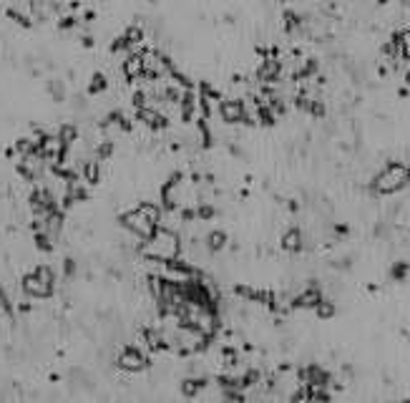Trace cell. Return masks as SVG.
<instances>
[{
    "mask_svg": "<svg viewBox=\"0 0 410 403\" xmlns=\"http://www.w3.org/2000/svg\"><path fill=\"white\" fill-rule=\"evenodd\" d=\"M279 76H282V61L277 58H264V63L257 68V81L262 83H274L279 81Z\"/></svg>",
    "mask_w": 410,
    "mask_h": 403,
    "instance_id": "obj_10",
    "label": "cell"
},
{
    "mask_svg": "<svg viewBox=\"0 0 410 403\" xmlns=\"http://www.w3.org/2000/svg\"><path fill=\"white\" fill-rule=\"evenodd\" d=\"M126 40H128V43H131V46H139L141 43V40H144V31L139 28V26H131V28H126Z\"/></svg>",
    "mask_w": 410,
    "mask_h": 403,
    "instance_id": "obj_24",
    "label": "cell"
},
{
    "mask_svg": "<svg viewBox=\"0 0 410 403\" xmlns=\"http://www.w3.org/2000/svg\"><path fill=\"white\" fill-rule=\"evenodd\" d=\"M299 23H302V20H299V15H297V13H292V10H287V13H285V31H287V33H292Z\"/></svg>",
    "mask_w": 410,
    "mask_h": 403,
    "instance_id": "obj_28",
    "label": "cell"
},
{
    "mask_svg": "<svg viewBox=\"0 0 410 403\" xmlns=\"http://www.w3.org/2000/svg\"><path fill=\"white\" fill-rule=\"evenodd\" d=\"M76 23H78L76 15H63L60 23H58V28H60V31H68V28H76Z\"/></svg>",
    "mask_w": 410,
    "mask_h": 403,
    "instance_id": "obj_34",
    "label": "cell"
},
{
    "mask_svg": "<svg viewBox=\"0 0 410 403\" xmlns=\"http://www.w3.org/2000/svg\"><path fill=\"white\" fill-rule=\"evenodd\" d=\"M222 358H224V363H227L229 368H234V366H236V360H239V355H236V350H234L232 345H227V348L222 350Z\"/></svg>",
    "mask_w": 410,
    "mask_h": 403,
    "instance_id": "obj_29",
    "label": "cell"
},
{
    "mask_svg": "<svg viewBox=\"0 0 410 403\" xmlns=\"http://www.w3.org/2000/svg\"><path fill=\"white\" fill-rule=\"evenodd\" d=\"M378 3H380V5H385V3H387V0H378Z\"/></svg>",
    "mask_w": 410,
    "mask_h": 403,
    "instance_id": "obj_39",
    "label": "cell"
},
{
    "mask_svg": "<svg viewBox=\"0 0 410 403\" xmlns=\"http://www.w3.org/2000/svg\"><path fill=\"white\" fill-rule=\"evenodd\" d=\"M204 386H206V378H184L181 380V393L186 398H194Z\"/></svg>",
    "mask_w": 410,
    "mask_h": 403,
    "instance_id": "obj_14",
    "label": "cell"
},
{
    "mask_svg": "<svg viewBox=\"0 0 410 403\" xmlns=\"http://www.w3.org/2000/svg\"><path fill=\"white\" fill-rule=\"evenodd\" d=\"M282 249H287V252H299V249H302V232H299V229H287V232H285Z\"/></svg>",
    "mask_w": 410,
    "mask_h": 403,
    "instance_id": "obj_13",
    "label": "cell"
},
{
    "mask_svg": "<svg viewBox=\"0 0 410 403\" xmlns=\"http://www.w3.org/2000/svg\"><path fill=\"white\" fill-rule=\"evenodd\" d=\"M299 380H302V383H307V386H322V388H325V386H330V373L325 371V368H320V366H307V368H302L299 373Z\"/></svg>",
    "mask_w": 410,
    "mask_h": 403,
    "instance_id": "obj_8",
    "label": "cell"
},
{
    "mask_svg": "<svg viewBox=\"0 0 410 403\" xmlns=\"http://www.w3.org/2000/svg\"><path fill=\"white\" fill-rule=\"evenodd\" d=\"M260 380H262V373L252 368V371H247V373L242 375V388H254Z\"/></svg>",
    "mask_w": 410,
    "mask_h": 403,
    "instance_id": "obj_22",
    "label": "cell"
},
{
    "mask_svg": "<svg viewBox=\"0 0 410 403\" xmlns=\"http://www.w3.org/2000/svg\"><path fill=\"white\" fill-rule=\"evenodd\" d=\"M257 121H260V124H264V126H274L277 124V114L269 109V103L264 106H257Z\"/></svg>",
    "mask_w": 410,
    "mask_h": 403,
    "instance_id": "obj_15",
    "label": "cell"
},
{
    "mask_svg": "<svg viewBox=\"0 0 410 403\" xmlns=\"http://www.w3.org/2000/svg\"><path fill=\"white\" fill-rule=\"evenodd\" d=\"M307 114H310V116H315V119H322V116H325V103L317 101V98H310Z\"/></svg>",
    "mask_w": 410,
    "mask_h": 403,
    "instance_id": "obj_26",
    "label": "cell"
},
{
    "mask_svg": "<svg viewBox=\"0 0 410 403\" xmlns=\"http://www.w3.org/2000/svg\"><path fill=\"white\" fill-rule=\"evenodd\" d=\"M134 46L131 43H128V40H126V35H121V38H116L114 40V43H111V53H121V51H131Z\"/></svg>",
    "mask_w": 410,
    "mask_h": 403,
    "instance_id": "obj_30",
    "label": "cell"
},
{
    "mask_svg": "<svg viewBox=\"0 0 410 403\" xmlns=\"http://www.w3.org/2000/svg\"><path fill=\"white\" fill-rule=\"evenodd\" d=\"M8 18H13V20H15L18 26H23V28H30V18H28V15H23V13H18V10H13V8L8 10Z\"/></svg>",
    "mask_w": 410,
    "mask_h": 403,
    "instance_id": "obj_31",
    "label": "cell"
},
{
    "mask_svg": "<svg viewBox=\"0 0 410 403\" xmlns=\"http://www.w3.org/2000/svg\"><path fill=\"white\" fill-rule=\"evenodd\" d=\"M58 139L66 144V146H71V144L78 139V129H76L73 124H63V126H60V131H58Z\"/></svg>",
    "mask_w": 410,
    "mask_h": 403,
    "instance_id": "obj_18",
    "label": "cell"
},
{
    "mask_svg": "<svg viewBox=\"0 0 410 403\" xmlns=\"http://www.w3.org/2000/svg\"><path fill=\"white\" fill-rule=\"evenodd\" d=\"M106 89H109V81H106V76H103V73H93V78H91V83H88V93L96 96V93H103Z\"/></svg>",
    "mask_w": 410,
    "mask_h": 403,
    "instance_id": "obj_19",
    "label": "cell"
},
{
    "mask_svg": "<svg viewBox=\"0 0 410 403\" xmlns=\"http://www.w3.org/2000/svg\"><path fill=\"white\" fill-rule=\"evenodd\" d=\"M320 300H322V292L312 285V287H307L305 292H299L297 298H292V308H317L320 305Z\"/></svg>",
    "mask_w": 410,
    "mask_h": 403,
    "instance_id": "obj_12",
    "label": "cell"
},
{
    "mask_svg": "<svg viewBox=\"0 0 410 403\" xmlns=\"http://www.w3.org/2000/svg\"><path fill=\"white\" fill-rule=\"evenodd\" d=\"M35 247H38L40 252H53V237L48 235L46 229L35 232Z\"/></svg>",
    "mask_w": 410,
    "mask_h": 403,
    "instance_id": "obj_20",
    "label": "cell"
},
{
    "mask_svg": "<svg viewBox=\"0 0 410 403\" xmlns=\"http://www.w3.org/2000/svg\"><path fill=\"white\" fill-rule=\"evenodd\" d=\"M400 56L405 61H410V31H403V40H400Z\"/></svg>",
    "mask_w": 410,
    "mask_h": 403,
    "instance_id": "obj_32",
    "label": "cell"
},
{
    "mask_svg": "<svg viewBox=\"0 0 410 403\" xmlns=\"http://www.w3.org/2000/svg\"><path fill=\"white\" fill-rule=\"evenodd\" d=\"M63 270H66V275L71 278V275L76 272V262H73V260H66V265H63Z\"/></svg>",
    "mask_w": 410,
    "mask_h": 403,
    "instance_id": "obj_37",
    "label": "cell"
},
{
    "mask_svg": "<svg viewBox=\"0 0 410 403\" xmlns=\"http://www.w3.org/2000/svg\"><path fill=\"white\" fill-rule=\"evenodd\" d=\"M181 96H184V91H179L176 86H166V89H164V98H166L169 103H174V106L181 103Z\"/></svg>",
    "mask_w": 410,
    "mask_h": 403,
    "instance_id": "obj_25",
    "label": "cell"
},
{
    "mask_svg": "<svg viewBox=\"0 0 410 403\" xmlns=\"http://www.w3.org/2000/svg\"><path fill=\"white\" fill-rule=\"evenodd\" d=\"M408 270H410V265H408V262H395V265L390 267V278H393V280H398V282H403V280L408 278Z\"/></svg>",
    "mask_w": 410,
    "mask_h": 403,
    "instance_id": "obj_23",
    "label": "cell"
},
{
    "mask_svg": "<svg viewBox=\"0 0 410 403\" xmlns=\"http://www.w3.org/2000/svg\"><path fill=\"white\" fill-rule=\"evenodd\" d=\"M164 267H166V275H169V278H174V280H186V278H197V275H199L197 267L184 262V260H179V257L166 260Z\"/></svg>",
    "mask_w": 410,
    "mask_h": 403,
    "instance_id": "obj_7",
    "label": "cell"
},
{
    "mask_svg": "<svg viewBox=\"0 0 410 403\" xmlns=\"http://www.w3.org/2000/svg\"><path fill=\"white\" fill-rule=\"evenodd\" d=\"M315 315L320 317V320H330V317L335 315V303H330V300L322 298V300H320V305L315 308Z\"/></svg>",
    "mask_w": 410,
    "mask_h": 403,
    "instance_id": "obj_21",
    "label": "cell"
},
{
    "mask_svg": "<svg viewBox=\"0 0 410 403\" xmlns=\"http://www.w3.org/2000/svg\"><path fill=\"white\" fill-rule=\"evenodd\" d=\"M410 182V166L403 161H387L380 172L375 174L370 189L375 194H395Z\"/></svg>",
    "mask_w": 410,
    "mask_h": 403,
    "instance_id": "obj_2",
    "label": "cell"
},
{
    "mask_svg": "<svg viewBox=\"0 0 410 403\" xmlns=\"http://www.w3.org/2000/svg\"><path fill=\"white\" fill-rule=\"evenodd\" d=\"M199 93H202V96H206L209 101H222V93H219L217 89H211L209 83H204V81L199 83Z\"/></svg>",
    "mask_w": 410,
    "mask_h": 403,
    "instance_id": "obj_27",
    "label": "cell"
},
{
    "mask_svg": "<svg viewBox=\"0 0 410 403\" xmlns=\"http://www.w3.org/2000/svg\"><path fill=\"white\" fill-rule=\"evenodd\" d=\"M98 159H91V161H86L83 164V179L88 182V184H98Z\"/></svg>",
    "mask_w": 410,
    "mask_h": 403,
    "instance_id": "obj_16",
    "label": "cell"
},
{
    "mask_svg": "<svg viewBox=\"0 0 410 403\" xmlns=\"http://www.w3.org/2000/svg\"><path fill=\"white\" fill-rule=\"evenodd\" d=\"M227 245V235H224V232H209V235H206V247L211 249V252H219L222 247Z\"/></svg>",
    "mask_w": 410,
    "mask_h": 403,
    "instance_id": "obj_17",
    "label": "cell"
},
{
    "mask_svg": "<svg viewBox=\"0 0 410 403\" xmlns=\"http://www.w3.org/2000/svg\"><path fill=\"white\" fill-rule=\"evenodd\" d=\"M405 83H408V86H410V71L405 73Z\"/></svg>",
    "mask_w": 410,
    "mask_h": 403,
    "instance_id": "obj_38",
    "label": "cell"
},
{
    "mask_svg": "<svg viewBox=\"0 0 410 403\" xmlns=\"http://www.w3.org/2000/svg\"><path fill=\"white\" fill-rule=\"evenodd\" d=\"M197 217H199V219H211V217H214V207L202 204V207L197 209Z\"/></svg>",
    "mask_w": 410,
    "mask_h": 403,
    "instance_id": "obj_35",
    "label": "cell"
},
{
    "mask_svg": "<svg viewBox=\"0 0 410 403\" xmlns=\"http://www.w3.org/2000/svg\"><path fill=\"white\" fill-rule=\"evenodd\" d=\"M23 290L33 298H51L56 290V272L48 265H38L23 278Z\"/></svg>",
    "mask_w": 410,
    "mask_h": 403,
    "instance_id": "obj_3",
    "label": "cell"
},
{
    "mask_svg": "<svg viewBox=\"0 0 410 403\" xmlns=\"http://www.w3.org/2000/svg\"><path fill=\"white\" fill-rule=\"evenodd\" d=\"M123 73L128 81L144 78V53H128L123 61Z\"/></svg>",
    "mask_w": 410,
    "mask_h": 403,
    "instance_id": "obj_11",
    "label": "cell"
},
{
    "mask_svg": "<svg viewBox=\"0 0 410 403\" xmlns=\"http://www.w3.org/2000/svg\"><path fill=\"white\" fill-rule=\"evenodd\" d=\"M111 154H114V141H103L96 152V159H109Z\"/></svg>",
    "mask_w": 410,
    "mask_h": 403,
    "instance_id": "obj_33",
    "label": "cell"
},
{
    "mask_svg": "<svg viewBox=\"0 0 410 403\" xmlns=\"http://www.w3.org/2000/svg\"><path fill=\"white\" fill-rule=\"evenodd\" d=\"M136 116H139V121H144L148 129H154V131H161V129H166L169 126V119L166 116H161L154 106H144V109H136Z\"/></svg>",
    "mask_w": 410,
    "mask_h": 403,
    "instance_id": "obj_9",
    "label": "cell"
},
{
    "mask_svg": "<svg viewBox=\"0 0 410 403\" xmlns=\"http://www.w3.org/2000/svg\"><path fill=\"white\" fill-rule=\"evenodd\" d=\"M181 219H184V222L197 219V209H184V212H181Z\"/></svg>",
    "mask_w": 410,
    "mask_h": 403,
    "instance_id": "obj_36",
    "label": "cell"
},
{
    "mask_svg": "<svg viewBox=\"0 0 410 403\" xmlns=\"http://www.w3.org/2000/svg\"><path fill=\"white\" fill-rule=\"evenodd\" d=\"M179 249H181L179 235L171 232V229H166V227H161V224L154 229V235H151L148 240H141V247H139V252L148 262H166L171 257H179Z\"/></svg>",
    "mask_w": 410,
    "mask_h": 403,
    "instance_id": "obj_1",
    "label": "cell"
},
{
    "mask_svg": "<svg viewBox=\"0 0 410 403\" xmlns=\"http://www.w3.org/2000/svg\"><path fill=\"white\" fill-rule=\"evenodd\" d=\"M118 368L121 371H128V373H139L148 366V355L144 350H139L136 345H126L121 353H118Z\"/></svg>",
    "mask_w": 410,
    "mask_h": 403,
    "instance_id": "obj_5",
    "label": "cell"
},
{
    "mask_svg": "<svg viewBox=\"0 0 410 403\" xmlns=\"http://www.w3.org/2000/svg\"><path fill=\"white\" fill-rule=\"evenodd\" d=\"M121 224L131 232V235H136L139 240H148L151 235H154V229L159 224H154L148 217H146V212L141 207L131 209V212H126V215H121Z\"/></svg>",
    "mask_w": 410,
    "mask_h": 403,
    "instance_id": "obj_4",
    "label": "cell"
},
{
    "mask_svg": "<svg viewBox=\"0 0 410 403\" xmlns=\"http://www.w3.org/2000/svg\"><path fill=\"white\" fill-rule=\"evenodd\" d=\"M244 114H247L244 101H239V98H222L219 101V116L227 124H242Z\"/></svg>",
    "mask_w": 410,
    "mask_h": 403,
    "instance_id": "obj_6",
    "label": "cell"
}]
</instances>
